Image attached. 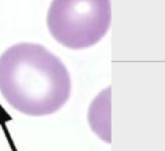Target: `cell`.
I'll use <instances>...</instances> for the list:
<instances>
[{
    "instance_id": "2",
    "label": "cell",
    "mask_w": 165,
    "mask_h": 151,
    "mask_svg": "<svg viewBox=\"0 0 165 151\" xmlns=\"http://www.w3.org/2000/svg\"><path fill=\"white\" fill-rule=\"evenodd\" d=\"M111 0H53L47 27L54 39L72 50L97 44L108 31Z\"/></svg>"
},
{
    "instance_id": "1",
    "label": "cell",
    "mask_w": 165,
    "mask_h": 151,
    "mask_svg": "<svg viewBox=\"0 0 165 151\" xmlns=\"http://www.w3.org/2000/svg\"><path fill=\"white\" fill-rule=\"evenodd\" d=\"M0 92L29 116L58 111L71 95V77L58 57L40 44L19 43L0 56Z\"/></svg>"
}]
</instances>
